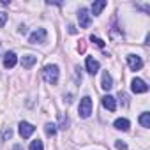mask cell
I'll list each match as a JSON object with an SVG mask.
<instances>
[{"mask_svg": "<svg viewBox=\"0 0 150 150\" xmlns=\"http://www.w3.org/2000/svg\"><path fill=\"white\" fill-rule=\"evenodd\" d=\"M58 65H55V64H51V65H46L44 69H42V78H44V81L46 83H50V85H57V81H58Z\"/></svg>", "mask_w": 150, "mask_h": 150, "instance_id": "obj_1", "label": "cell"}, {"mask_svg": "<svg viewBox=\"0 0 150 150\" xmlns=\"http://www.w3.org/2000/svg\"><path fill=\"white\" fill-rule=\"evenodd\" d=\"M78 113L81 118H88L92 115V99L88 96H85L81 101H80V108H78Z\"/></svg>", "mask_w": 150, "mask_h": 150, "instance_id": "obj_2", "label": "cell"}, {"mask_svg": "<svg viewBox=\"0 0 150 150\" xmlns=\"http://www.w3.org/2000/svg\"><path fill=\"white\" fill-rule=\"evenodd\" d=\"M46 37H48L46 30L44 28H37V30H34L28 35V42H32V44H42V42H46Z\"/></svg>", "mask_w": 150, "mask_h": 150, "instance_id": "obj_3", "label": "cell"}, {"mask_svg": "<svg viewBox=\"0 0 150 150\" xmlns=\"http://www.w3.org/2000/svg\"><path fill=\"white\" fill-rule=\"evenodd\" d=\"M131 90H132L134 94H145V92H148V85H146L143 80L134 78V80L131 81Z\"/></svg>", "mask_w": 150, "mask_h": 150, "instance_id": "obj_4", "label": "cell"}, {"mask_svg": "<svg viewBox=\"0 0 150 150\" xmlns=\"http://www.w3.org/2000/svg\"><path fill=\"white\" fill-rule=\"evenodd\" d=\"M78 21H80V27H81V28H88V27H90L92 18H90V13H88L85 7L80 9V13H78Z\"/></svg>", "mask_w": 150, "mask_h": 150, "instance_id": "obj_5", "label": "cell"}, {"mask_svg": "<svg viewBox=\"0 0 150 150\" xmlns=\"http://www.w3.org/2000/svg\"><path fill=\"white\" fill-rule=\"evenodd\" d=\"M34 131H35V127L32 125V124H28V122H20V136L21 138H30L32 134H34Z\"/></svg>", "mask_w": 150, "mask_h": 150, "instance_id": "obj_6", "label": "cell"}, {"mask_svg": "<svg viewBox=\"0 0 150 150\" xmlns=\"http://www.w3.org/2000/svg\"><path fill=\"white\" fill-rule=\"evenodd\" d=\"M16 64H18L16 53H14V51H7V53L4 55V67H6V69H13Z\"/></svg>", "mask_w": 150, "mask_h": 150, "instance_id": "obj_7", "label": "cell"}, {"mask_svg": "<svg viewBox=\"0 0 150 150\" xmlns=\"http://www.w3.org/2000/svg\"><path fill=\"white\" fill-rule=\"evenodd\" d=\"M127 64H129V67L132 71H139L143 67V60L138 55H127Z\"/></svg>", "mask_w": 150, "mask_h": 150, "instance_id": "obj_8", "label": "cell"}, {"mask_svg": "<svg viewBox=\"0 0 150 150\" xmlns=\"http://www.w3.org/2000/svg\"><path fill=\"white\" fill-rule=\"evenodd\" d=\"M85 65H87V71L90 72V74H96L97 71H99V62L94 58V57H87V60H85Z\"/></svg>", "mask_w": 150, "mask_h": 150, "instance_id": "obj_9", "label": "cell"}, {"mask_svg": "<svg viewBox=\"0 0 150 150\" xmlns=\"http://www.w3.org/2000/svg\"><path fill=\"white\" fill-rule=\"evenodd\" d=\"M103 106H104L106 110H110V111H115V110H117V101H115V97H113V96H104V97H103Z\"/></svg>", "mask_w": 150, "mask_h": 150, "instance_id": "obj_10", "label": "cell"}, {"mask_svg": "<svg viewBox=\"0 0 150 150\" xmlns=\"http://www.w3.org/2000/svg\"><path fill=\"white\" fill-rule=\"evenodd\" d=\"M113 125H115V129H118V131H129L131 122H129L127 118H117Z\"/></svg>", "mask_w": 150, "mask_h": 150, "instance_id": "obj_11", "label": "cell"}, {"mask_svg": "<svg viewBox=\"0 0 150 150\" xmlns=\"http://www.w3.org/2000/svg\"><path fill=\"white\" fill-rule=\"evenodd\" d=\"M101 87H103V90H111V88H113V80H111V76H110L108 72H104V74H103Z\"/></svg>", "mask_w": 150, "mask_h": 150, "instance_id": "obj_12", "label": "cell"}, {"mask_svg": "<svg viewBox=\"0 0 150 150\" xmlns=\"http://www.w3.org/2000/svg\"><path fill=\"white\" fill-rule=\"evenodd\" d=\"M35 62H37V57H34V55H25V57L21 58V65H23L25 69H30Z\"/></svg>", "mask_w": 150, "mask_h": 150, "instance_id": "obj_13", "label": "cell"}, {"mask_svg": "<svg viewBox=\"0 0 150 150\" xmlns=\"http://www.w3.org/2000/svg\"><path fill=\"white\" fill-rule=\"evenodd\" d=\"M104 7H106V0H97V2H94V4H92V13H94V16H99Z\"/></svg>", "mask_w": 150, "mask_h": 150, "instance_id": "obj_14", "label": "cell"}, {"mask_svg": "<svg viewBox=\"0 0 150 150\" xmlns=\"http://www.w3.org/2000/svg\"><path fill=\"white\" fill-rule=\"evenodd\" d=\"M44 132H46V136L53 138V136L57 134V125H55V124H51V122H48V124L44 125Z\"/></svg>", "mask_w": 150, "mask_h": 150, "instance_id": "obj_15", "label": "cell"}, {"mask_svg": "<svg viewBox=\"0 0 150 150\" xmlns=\"http://www.w3.org/2000/svg\"><path fill=\"white\" fill-rule=\"evenodd\" d=\"M139 124L143 125V127H150V113H141L139 115Z\"/></svg>", "mask_w": 150, "mask_h": 150, "instance_id": "obj_16", "label": "cell"}, {"mask_svg": "<svg viewBox=\"0 0 150 150\" xmlns=\"http://www.w3.org/2000/svg\"><path fill=\"white\" fill-rule=\"evenodd\" d=\"M28 150H44V145H42V141H41V139H34V141L30 143Z\"/></svg>", "mask_w": 150, "mask_h": 150, "instance_id": "obj_17", "label": "cell"}, {"mask_svg": "<svg viewBox=\"0 0 150 150\" xmlns=\"http://www.w3.org/2000/svg\"><path fill=\"white\" fill-rule=\"evenodd\" d=\"M58 120H60V129H67V125H69V118H67V115H60Z\"/></svg>", "mask_w": 150, "mask_h": 150, "instance_id": "obj_18", "label": "cell"}, {"mask_svg": "<svg viewBox=\"0 0 150 150\" xmlns=\"http://www.w3.org/2000/svg\"><path fill=\"white\" fill-rule=\"evenodd\" d=\"M90 41H92L97 48H104V41H103V39H99V37H96V35H90Z\"/></svg>", "mask_w": 150, "mask_h": 150, "instance_id": "obj_19", "label": "cell"}, {"mask_svg": "<svg viewBox=\"0 0 150 150\" xmlns=\"http://www.w3.org/2000/svg\"><path fill=\"white\" fill-rule=\"evenodd\" d=\"M6 23H7V14L0 11V27H4Z\"/></svg>", "mask_w": 150, "mask_h": 150, "instance_id": "obj_20", "label": "cell"}, {"mask_svg": "<svg viewBox=\"0 0 150 150\" xmlns=\"http://www.w3.org/2000/svg\"><path fill=\"white\" fill-rule=\"evenodd\" d=\"M115 146H117L118 150H127V145L122 143V141H115Z\"/></svg>", "mask_w": 150, "mask_h": 150, "instance_id": "obj_21", "label": "cell"}, {"mask_svg": "<svg viewBox=\"0 0 150 150\" xmlns=\"http://www.w3.org/2000/svg\"><path fill=\"white\" fill-rule=\"evenodd\" d=\"M11 136H13V131H11V129H6V131H4V139H9Z\"/></svg>", "mask_w": 150, "mask_h": 150, "instance_id": "obj_22", "label": "cell"}, {"mask_svg": "<svg viewBox=\"0 0 150 150\" xmlns=\"http://www.w3.org/2000/svg\"><path fill=\"white\" fill-rule=\"evenodd\" d=\"M69 32H71V34H74V32H76V28H74L72 25H69Z\"/></svg>", "mask_w": 150, "mask_h": 150, "instance_id": "obj_23", "label": "cell"}, {"mask_svg": "<svg viewBox=\"0 0 150 150\" xmlns=\"http://www.w3.org/2000/svg\"><path fill=\"white\" fill-rule=\"evenodd\" d=\"M0 48H2V42H0Z\"/></svg>", "mask_w": 150, "mask_h": 150, "instance_id": "obj_24", "label": "cell"}]
</instances>
